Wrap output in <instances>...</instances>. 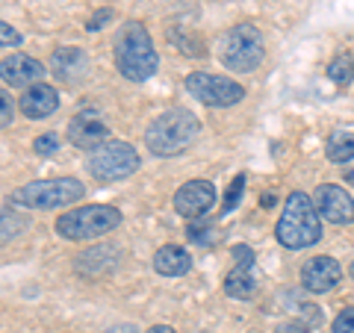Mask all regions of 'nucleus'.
Here are the masks:
<instances>
[{"mask_svg": "<svg viewBox=\"0 0 354 333\" xmlns=\"http://www.w3.org/2000/svg\"><path fill=\"white\" fill-rule=\"evenodd\" d=\"M115 65L118 71L133 83H142L148 77L157 74L160 57L153 50V41L148 36V30L139 21H127L124 27L115 32Z\"/></svg>", "mask_w": 354, "mask_h": 333, "instance_id": "obj_1", "label": "nucleus"}, {"mask_svg": "<svg viewBox=\"0 0 354 333\" xmlns=\"http://www.w3.org/2000/svg\"><path fill=\"white\" fill-rule=\"evenodd\" d=\"M274 236L290 251L310 248L322 239V218H319L316 204L310 201L304 192H292L286 198L281 221H278V227H274Z\"/></svg>", "mask_w": 354, "mask_h": 333, "instance_id": "obj_2", "label": "nucleus"}, {"mask_svg": "<svg viewBox=\"0 0 354 333\" xmlns=\"http://www.w3.org/2000/svg\"><path fill=\"white\" fill-rule=\"evenodd\" d=\"M198 130H201V121L189 109H169L151 121V127L145 130V145L153 157H174L192 145Z\"/></svg>", "mask_w": 354, "mask_h": 333, "instance_id": "obj_3", "label": "nucleus"}, {"mask_svg": "<svg viewBox=\"0 0 354 333\" xmlns=\"http://www.w3.org/2000/svg\"><path fill=\"white\" fill-rule=\"evenodd\" d=\"M218 59L227 71L248 74L263 62V36L254 24L230 27L218 44Z\"/></svg>", "mask_w": 354, "mask_h": 333, "instance_id": "obj_4", "label": "nucleus"}, {"mask_svg": "<svg viewBox=\"0 0 354 333\" xmlns=\"http://www.w3.org/2000/svg\"><path fill=\"white\" fill-rule=\"evenodd\" d=\"M121 225V213L115 207L106 204H92L83 209H71L57 218V233L62 239L71 242H83V239H97L106 236L109 230H115Z\"/></svg>", "mask_w": 354, "mask_h": 333, "instance_id": "obj_5", "label": "nucleus"}, {"mask_svg": "<svg viewBox=\"0 0 354 333\" xmlns=\"http://www.w3.org/2000/svg\"><path fill=\"white\" fill-rule=\"evenodd\" d=\"M86 195V186L77 177H57V180H36L21 186L12 201L27 209H59Z\"/></svg>", "mask_w": 354, "mask_h": 333, "instance_id": "obj_6", "label": "nucleus"}, {"mask_svg": "<svg viewBox=\"0 0 354 333\" xmlns=\"http://www.w3.org/2000/svg\"><path fill=\"white\" fill-rule=\"evenodd\" d=\"M139 169V153L133 145L121 139H109L101 148H95L88 153V171L95 180L101 183H113V180H124L133 171Z\"/></svg>", "mask_w": 354, "mask_h": 333, "instance_id": "obj_7", "label": "nucleus"}, {"mask_svg": "<svg viewBox=\"0 0 354 333\" xmlns=\"http://www.w3.org/2000/svg\"><path fill=\"white\" fill-rule=\"evenodd\" d=\"M186 88L189 95L198 97L201 104L207 106H234L245 97V88H242L236 80L230 77H218V74H209V71H192L186 77Z\"/></svg>", "mask_w": 354, "mask_h": 333, "instance_id": "obj_8", "label": "nucleus"}, {"mask_svg": "<svg viewBox=\"0 0 354 333\" xmlns=\"http://www.w3.org/2000/svg\"><path fill=\"white\" fill-rule=\"evenodd\" d=\"M316 209L330 225H351L354 221V198L337 183H325L316 189Z\"/></svg>", "mask_w": 354, "mask_h": 333, "instance_id": "obj_9", "label": "nucleus"}, {"mask_svg": "<svg viewBox=\"0 0 354 333\" xmlns=\"http://www.w3.org/2000/svg\"><path fill=\"white\" fill-rule=\"evenodd\" d=\"M216 204V189L213 183L207 180H189L177 189L174 195V209L177 216H186V218H201L207 216Z\"/></svg>", "mask_w": 354, "mask_h": 333, "instance_id": "obj_10", "label": "nucleus"}, {"mask_svg": "<svg viewBox=\"0 0 354 333\" xmlns=\"http://www.w3.org/2000/svg\"><path fill=\"white\" fill-rule=\"evenodd\" d=\"M68 142L77 145L80 151L92 153L95 148H101L104 142H109V127L106 121H101L97 115H74L68 124Z\"/></svg>", "mask_w": 354, "mask_h": 333, "instance_id": "obj_11", "label": "nucleus"}, {"mask_svg": "<svg viewBox=\"0 0 354 333\" xmlns=\"http://www.w3.org/2000/svg\"><path fill=\"white\" fill-rule=\"evenodd\" d=\"M342 269L334 257H313L301 269V286L310 292H330L339 283Z\"/></svg>", "mask_w": 354, "mask_h": 333, "instance_id": "obj_12", "label": "nucleus"}, {"mask_svg": "<svg viewBox=\"0 0 354 333\" xmlns=\"http://www.w3.org/2000/svg\"><path fill=\"white\" fill-rule=\"evenodd\" d=\"M0 71H3V83L6 86H36L41 77H44V65L39 59L27 57V53H12V57H6L3 65H0Z\"/></svg>", "mask_w": 354, "mask_h": 333, "instance_id": "obj_13", "label": "nucleus"}, {"mask_svg": "<svg viewBox=\"0 0 354 333\" xmlns=\"http://www.w3.org/2000/svg\"><path fill=\"white\" fill-rule=\"evenodd\" d=\"M50 65H53V74L59 77L62 83H80L86 71H88V59H86V53L80 48H59V50H53V57H50Z\"/></svg>", "mask_w": 354, "mask_h": 333, "instance_id": "obj_14", "label": "nucleus"}, {"mask_svg": "<svg viewBox=\"0 0 354 333\" xmlns=\"http://www.w3.org/2000/svg\"><path fill=\"white\" fill-rule=\"evenodd\" d=\"M57 106H59V92L53 86L36 83L21 95V113L27 118H44V115L57 113Z\"/></svg>", "mask_w": 354, "mask_h": 333, "instance_id": "obj_15", "label": "nucleus"}, {"mask_svg": "<svg viewBox=\"0 0 354 333\" xmlns=\"http://www.w3.org/2000/svg\"><path fill=\"white\" fill-rule=\"evenodd\" d=\"M153 269L162 277H183L192 269V257H189V251L180 245H165L153 254Z\"/></svg>", "mask_w": 354, "mask_h": 333, "instance_id": "obj_16", "label": "nucleus"}, {"mask_svg": "<svg viewBox=\"0 0 354 333\" xmlns=\"http://www.w3.org/2000/svg\"><path fill=\"white\" fill-rule=\"evenodd\" d=\"M325 151H328V160H330V162H337V165L348 162V160L354 157V136H351V133H342V130L330 133Z\"/></svg>", "mask_w": 354, "mask_h": 333, "instance_id": "obj_17", "label": "nucleus"}, {"mask_svg": "<svg viewBox=\"0 0 354 333\" xmlns=\"http://www.w3.org/2000/svg\"><path fill=\"white\" fill-rule=\"evenodd\" d=\"M225 292L230 298H239V301H245V298L254 295V277L248 274V269H236L225 277Z\"/></svg>", "mask_w": 354, "mask_h": 333, "instance_id": "obj_18", "label": "nucleus"}, {"mask_svg": "<svg viewBox=\"0 0 354 333\" xmlns=\"http://www.w3.org/2000/svg\"><path fill=\"white\" fill-rule=\"evenodd\" d=\"M186 236H189V242H195V245H213V242L218 239V230L201 216V218H189Z\"/></svg>", "mask_w": 354, "mask_h": 333, "instance_id": "obj_19", "label": "nucleus"}, {"mask_svg": "<svg viewBox=\"0 0 354 333\" xmlns=\"http://www.w3.org/2000/svg\"><path fill=\"white\" fill-rule=\"evenodd\" d=\"M328 77H330V83H337V86H348L351 77H354V59L351 57H337L328 65Z\"/></svg>", "mask_w": 354, "mask_h": 333, "instance_id": "obj_20", "label": "nucleus"}, {"mask_svg": "<svg viewBox=\"0 0 354 333\" xmlns=\"http://www.w3.org/2000/svg\"><path fill=\"white\" fill-rule=\"evenodd\" d=\"M242 189H245V174H236V177H234V183H230V189H227V195H225V204H221V216L230 213V209L239 204Z\"/></svg>", "mask_w": 354, "mask_h": 333, "instance_id": "obj_21", "label": "nucleus"}, {"mask_svg": "<svg viewBox=\"0 0 354 333\" xmlns=\"http://www.w3.org/2000/svg\"><path fill=\"white\" fill-rule=\"evenodd\" d=\"M32 151H36L39 157H50V153L59 151V136L57 133H44V136H39L32 142Z\"/></svg>", "mask_w": 354, "mask_h": 333, "instance_id": "obj_22", "label": "nucleus"}, {"mask_svg": "<svg viewBox=\"0 0 354 333\" xmlns=\"http://www.w3.org/2000/svg\"><path fill=\"white\" fill-rule=\"evenodd\" d=\"M334 333H354V307H346L334 318Z\"/></svg>", "mask_w": 354, "mask_h": 333, "instance_id": "obj_23", "label": "nucleus"}, {"mask_svg": "<svg viewBox=\"0 0 354 333\" xmlns=\"http://www.w3.org/2000/svg\"><path fill=\"white\" fill-rule=\"evenodd\" d=\"M230 254H234V260H236L239 269H251V265H254V251L248 245H234V248H230Z\"/></svg>", "mask_w": 354, "mask_h": 333, "instance_id": "obj_24", "label": "nucleus"}, {"mask_svg": "<svg viewBox=\"0 0 354 333\" xmlns=\"http://www.w3.org/2000/svg\"><path fill=\"white\" fill-rule=\"evenodd\" d=\"M0 41H3V48H15V44H21V36H18V30H12L3 21V24H0Z\"/></svg>", "mask_w": 354, "mask_h": 333, "instance_id": "obj_25", "label": "nucleus"}, {"mask_svg": "<svg viewBox=\"0 0 354 333\" xmlns=\"http://www.w3.org/2000/svg\"><path fill=\"white\" fill-rule=\"evenodd\" d=\"M0 97H3V115H0V124L9 127V124H12V115H15V106H12V97H9L6 92Z\"/></svg>", "mask_w": 354, "mask_h": 333, "instance_id": "obj_26", "label": "nucleus"}, {"mask_svg": "<svg viewBox=\"0 0 354 333\" xmlns=\"http://www.w3.org/2000/svg\"><path fill=\"white\" fill-rule=\"evenodd\" d=\"M109 18H113V9H97V15H95L92 21H88V27H86V30L97 32V30H101V24H104V21H109Z\"/></svg>", "mask_w": 354, "mask_h": 333, "instance_id": "obj_27", "label": "nucleus"}, {"mask_svg": "<svg viewBox=\"0 0 354 333\" xmlns=\"http://www.w3.org/2000/svg\"><path fill=\"white\" fill-rule=\"evenodd\" d=\"M278 333H310L307 330V325H304V321H283V325H278Z\"/></svg>", "mask_w": 354, "mask_h": 333, "instance_id": "obj_28", "label": "nucleus"}, {"mask_svg": "<svg viewBox=\"0 0 354 333\" xmlns=\"http://www.w3.org/2000/svg\"><path fill=\"white\" fill-rule=\"evenodd\" d=\"M104 333H136V327L133 325H115V327H106Z\"/></svg>", "mask_w": 354, "mask_h": 333, "instance_id": "obj_29", "label": "nucleus"}, {"mask_svg": "<svg viewBox=\"0 0 354 333\" xmlns=\"http://www.w3.org/2000/svg\"><path fill=\"white\" fill-rule=\"evenodd\" d=\"M145 333H174V327H169V325H153V327L145 330Z\"/></svg>", "mask_w": 354, "mask_h": 333, "instance_id": "obj_30", "label": "nucleus"}, {"mask_svg": "<svg viewBox=\"0 0 354 333\" xmlns=\"http://www.w3.org/2000/svg\"><path fill=\"white\" fill-rule=\"evenodd\" d=\"M351 277H354V263H351Z\"/></svg>", "mask_w": 354, "mask_h": 333, "instance_id": "obj_31", "label": "nucleus"}]
</instances>
